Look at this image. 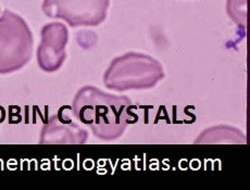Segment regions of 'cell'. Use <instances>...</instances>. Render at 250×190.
Here are the masks:
<instances>
[{
	"mask_svg": "<svg viewBox=\"0 0 250 190\" xmlns=\"http://www.w3.org/2000/svg\"><path fill=\"white\" fill-rule=\"evenodd\" d=\"M110 0H44L48 18L61 19L71 27L97 26L105 20Z\"/></svg>",
	"mask_w": 250,
	"mask_h": 190,
	"instance_id": "4",
	"label": "cell"
},
{
	"mask_svg": "<svg viewBox=\"0 0 250 190\" xmlns=\"http://www.w3.org/2000/svg\"><path fill=\"white\" fill-rule=\"evenodd\" d=\"M71 108L64 107L51 115L42 128L41 145H84L88 133L70 115Z\"/></svg>",
	"mask_w": 250,
	"mask_h": 190,
	"instance_id": "5",
	"label": "cell"
},
{
	"mask_svg": "<svg viewBox=\"0 0 250 190\" xmlns=\"http://www.w3.org/2000/svg\"><path fill=\"white\" fill-rule=\"evenodd\" d=\"M4 118H6V111L2 107H0V124L4 121Z\"/></svg>",
	"mask_w": 250,
	"mask_h": 190,
	"instance_id": "9",
	"label": "cell"
},
{
	"mask_svg": "<svg viewBox=\"0 0 250 190\" xmlns=\"http://www.w3.org/2000/svg\"><path fill=\"white\" fill-rule=\"evenodd\" d=\"M227 10L233 22L245 30L247 23V0H228Z\"/></svg>",
	"mask_w": 250,
	"mask_h": 190,
	"instance_id": "8",
	"label": "cell"
},
{
	"mask_svg": "<svg viewBox=\"0 0 250 190\" xmlns=\"http://www.w3.org/2000/svg\"><path fill=\"white\" fill-rule=\"evenodd\" d=\"M33 34L22 17L4 10L0 17V74L24 68L32 58Z\"/></svg>",
	"mask_w": 250,
	"mask_h": 190,
	"instance_id": "3",
	"label": "cell"
},
{
	"mask_svg": "<svg viewBox=\"0 0 250 190\" xmlns=\"http://www.w3.org/2000/svg\"><path fill=\"white\" fill-rule=\"evenodd\" d=\"M246 136L238 128L229 125H219L207 128L197 137L194 144L196 145H216L230 144L244 145L246 144Z\"/></svg>",
	"mask_w": 250,
	"mask_h": 190,
	"instance_id": "7",
	"label": "cell"
},
{
	"mask_svg": "<svg viewBox=\"0 0 250 190\" xmlns=\"http://www.w3.org/2000/svg\"><path fill=\"white\" fill-rule=\"evenodd\" d=\"M71 109L76 120L87 125L97 138L107 141L119 139L135 120L134 106L126 96H114L94 86L82 87Z\"/></svg>",
	"mask_w": 250,
	"mask_h": 190,
	"instance_id": "1",
	"label": "cell"
},
{
	"mask_svg": "<svg viewBox=\"0 0 250 190\" xmlns=\"http://www.w3.org/2000/svg\"><path fill=\"white\" fill-rule=\"evenodd\" d=\"M41 44L37 49V62L47 73L59 70L66 58L65 47L69 41V31L60 22L48 23L41 31Z\"/></svg>",
	"mask_w": 250,
	"mask_h": 190,
	"instance_id": "6",
	"label": "cell"
},
{
	"mask_svg": "<svg viewBox=\"0 0 250 190\" xmlns=\"http://www.w3.org/2000/svg\"><path fill=\"white\" fill-rule=\"evenodd\" d=\"M165 71L150 56L128 52L111 61L104 75L105 87L115 92L150 89L165 78Z\"/></svg>",
	"mask_w": 250,
	"mask_h": 190,
	"instance_id": "2",
	"label": "cell"
}]
</instances>
